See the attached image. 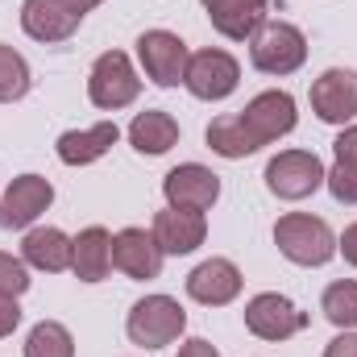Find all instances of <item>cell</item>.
Masks as SVG:
<instances>
[{"mask_svg": "<svg viewBox=\"0 0 357 357\" xmlns=\"http://www.w3.org/2000/svg\"><path fill=\"white\" fill-rule=\"evenodd\" d=\"M208 8V21L229 42H250L266 25L270 0H199Z\"/></svg>", "mask_w": 357, "mask_h": 357, "instance_id": "e0dca14e", "label": "cell"}, {"mask_svg": "<svg viewBox=\"0 0 357 357\" xmlns=\"http://www.w3.org/2000/svg\"><path fill=\"white\" fill-rule=\"evenodd\" d=\"M54 204V187L42 175H17L0 195V229H29Z\"/></svg>", "mask_w": 357, "mask_h": 357, "instance_id": "7c38bea8", "label": "cell"}, {"mask_svg": "<svg viewBox=\"0 0 357 357\" xmlns=\"http://www.w3.org/2000/svg\"><path fill=\"white\" fill-rule=\"evenodd\" d=\"M116 137H121L116 121H100V125H91V129H67V133L54 142V154H59V162H67V167H91V162H100V158L116 146Z\"/></svg>", "mask_w": 357, "mask_h": 357, "instance_id": "ac0fdd59", "label": "cell"}, {"mask_svg": "<svg viewBox=\"0 0 357 357\" xmlns=\"http://www.w3.org/2000/svg\"><path fill=\"white\" fill-rule=\"evenodd\" d=\"M324 187L333 191L337 204H357V167L354 162H333L324 171Z\"/></svg>", "mask_w": 357, "mask_h": 357, "instance_id": "484cf974", "label": "cell"}, {"mask_svg": "<svg viewBox=\"0 0 357 357\" xmlns=\"http://www.w3.org/2000/svg\"><path fill=\"white\" fill-rule=\"evenodd\" d=\"M79 4H84V8L91 13V8H96V4H104V0H79Z\"/></svg>", "mask_w": 357, "mask_h": 357, "instance_id": "d6a6232c", "label": "cell"}, {"mask_svg": "<svg viewBox=\"0 0 357 357\" xmlns=\"http://www.w3.org/2000/svg\"><path fill=\"white\" fill-rule=\"evenodd\" d=\"M312 112L324 125H354L357 121V71L349 67H328L312 84Z\"/></svg>", "mask_w": 357, "mask_h": 357, "instance_id": "8fae6325", "label": "cell"}, {"mask_svg": "<svg viewBox=\"0 0 357 357\" xmlns=\"http://www.w3.org/2000/svg\"><path fill=\"white\" fill-rule=\"evenodd\" d=\"M333 154H337V162H354L357 167V125H345V129L337 133Z\"/></svg>", "mask_w": 357, "mask_h": 357, "instance_id": "f1b7e54d", "label": "cell"}, {"mask_svg": "<svg viewBox=\"0 0 357 357\" xmlns=\"http://www.w3.org/2000/svg\"><path fill=\"white\" fill-rule=\"evenodd\" d=\"M142 91V79L129 63L125 50H104L96 63H91V75H88V96L96 108L104 112H116V108H129Z\"/></svg>", "mask_w": 357, "mask_h": 357, "instance_id": "277c9868", "label": "cell"}, {"mask_svg": "<svg viewBox=\"0 0 357 357\" xmlns=\"http://www.w3.org/2000/svg\"><path fill=\"white\" fill-rule=\"evenodd\" d=\"M274 245H278V254H282L287 262H295V266H324V262H333V254H337V237H333L328 220L307 216V212H287V216H278V225H274Z\"/></svg>", "mask_w": 357, "mask_h": 357, "instance_id": "6da1fadb", "label": "cell"}, {"mask_svg": "<svg viewBox=\"0 0 357 357\" xmlns=\"http://www.w3.org/2000/svg\"><path fill=\"white\" fill-rule=\"evenodd\" d=\"M84 17H88V8L79 0H25L21 4V29L42 46L75 38Z\"/></svg>", "mask_w": 357, "mask_h": 357, "instance_id": "52a82bcc", "label": "cell"}, {"mask_svg": "<svg viewBox=\"0 0 357 357\" xmlns=\"http://www.w3.org/2000/svg\"><path fill=\"white\" fill-rule=\"evenodd\" d=\"M178 357H220V349H216L212 341H204V337H191V341L178 349Z\"/></svg>", "mask_w": 357, "mask_h": 357, "instance_id": "1f68e13d", "label": "cell"}, {"mask_svg": "<svg viewBox=\"0 0 357 357\" xmlns=\"http://www.w3.org/2000/svg\"><path fill=\"white\" fill-rule=\"evenodd\" d=\"M112 270V233L88 225L79 237H71V274L79 282H104Z\"/></svg>", "mask_w": 357, "mask_h": 357, "instance_id": "d6986e66", "label": "cell"}, {"mask_svg": "<svg viewBox=\"0 0 357 357\" xmlns=\"http://www.w3.org/2000/svg\"><path fill=\"white\" fill-rule=\"evenodd\" d=\"M25 357H75V337L59 320H42L25 337Z\"/></svg>", "mask_w": 357, "mask_h": 357, "instance_id": "603a6c76", "label": "cell"}, {"mask_svg": "<svg viewBox=\"0 0 357 357\" xmlns=\"http://www.w3.org/2000/svg\"><path fill=\"white\" fill-rule=\"evenodd\" d=\"M154 241H158V250L162 254H171V258H187V254H195L199 245H204V237H208V216L204 212H191V208H162L158 216H154Z\"/></svg>", "mask_w": 357, "mask_h": 357, "instance_id": "4fadbf2b", "label": "cell"}, {"mask_svg": "<svg viewBox=\"0 0 357 357\" xmlns=\"http://www.w3.org/2000/svg\"><path fill=\"white\" fill-rule=\"evenodd\" d=\"M29 63L13 50V46H4L0 42V104H17V100H25L29 96Z\"/></svg>", "mask_w": 357, "mask_h": 357, "instance_id": "d4e9b609", "label": "cell"}, {"mask_svg": "<svg viewBox=\"0 0 357 357\" xmlns=\"http://www.w3.org/2000/svg\"><path fill=\"white\" fill-rule=\"evenodd\" d=\"M183 84H187V91L195 100H208V104L229 100L237 91V84H241V63L229 50H199V54H191Z\"/></svg>", "mask_w": 357, "mask_h": 357, "instance_id": "ba28073f", "label": "cell"}, {"mask_svg": "<svg viewBox=\"0 0 357 357\" xmlns=\"http://www.w3.org/2000/svg\"><path fill=\"white\" fill-rule=\"evenodd\" d=\"M137 59L146 67V75L158 84V88H178L187 79V63H191V50L187 42L171 33V29H146L137 38Z\"/></svg>", "mask_w": 357, "mask_h": 357, "instance_id": "8992f818", "label": "cell"}, {"mask_svg": "<svg viewBox=\"0 0 357 357\" xmlns=\"http://www.w3.org/2000/svg\"><path fill=\"white\" fill-rule=\"evenodd\" d=\"M162 195L171 208H191V212H208L220 199V175H212L199 162H183L162 178Z\"/></svg>", "mask_w": 357, "mask_h": 357, "instance_id": "5bb4252c", "label": "cell"}, {"mask_svg": "<svg viewBox=\"0 0 357 357\" xmlns=\"http://www.w3.org/2000/svg\"><path fill=\"white\" fill-rule=\"evenodd\" d=\"M21 262L42 270V274H63V270H71V237L54 225L29 229L21 241Z\"/></svg>", "mask_w": 357, "mask_h": 357, "instance_id": "ffe728a7", "label": "cell"}, {"mask_svg": "<svg viewBox=\"0 0 357 357\" xmlns=\"http://www.w3.org/2000/svg\"><path fill=\"white\" fill-rule=\"evenodd\" d=\"M17 324H21L17 295H4V291H0V341H4V337H13V333H17Z\"/></svg>", "mask_w": 357, "mask_h": 357, "instance_id": "83f0119b", "label": "cell"}, {"mask_svg": "<svg viewBox=\"0 0 357 357\" xmlns=\"http://www.w3.org/2000/svg\"><path fill=\"white\" fill-rule=\"evenodd\" d=\"M187 295L204 307H225L241 295V270L229 258H208L187 274Z\"/></svg>", "mask_w": 357, "mask_h": 357, "instance_id": "2e32d148", "label": "cell"}, {"mask_svg": "<svg viewBox=\"0 0 357 357\" xmlns=\"http://www.w3.org/2000/svg\"><path fill=\"white\" fill-rule=\"evenodd\" d=\"M187 328V312L178 307V299L171 295H146L129 307V320H125V333L133 345L142 349H167L175 345Z\"/></svg>", "mask_w": 357, "mask_h": 357, "instance_id": "7a4b0ae2", "label": "cell"}, {"mask_svg": "<svg viewBox=\"0 0 357 357\" xmlns=\"http://www.w3.org/2000/svg\"><path fill=\"white\" fill-rule=\"evenodd\" d=\"M241 121H245V129L254 133V142L258 146H270V142H278V137H287L291 129H295V121H299V112H295V96L291 91H258L245 108H241Z\"/></svg>", "mask_w": 357, "mask_h": 357, "instance_id": "30bf717a", "label": "cell"}, {"mask_svg": "<svg viewBox=\"0 0 357 357\" xmlns=\"http://www.w3.org/2000/svg\"><path fill=\"white\" fill-rule=\"evenodd\" d=\"M0 291L17 295V299L29 291V266L21 258H13V254H0Z\"/></svg>", "mask_w": 357, "mask_h": 357, "instance_id": "4316f807", "label": "cell"}, {"mask_svg": "<svg viewBox=\"0 0 357 357\" xmlns=\"http://www.w3.org/2000/svg\"><path fill=\"white\" fill-rule=\"evenodd\" d=\"M303 59H307V38L291 21H266L250 38V63L262 75H291L303 67Z\"/></svg>", "mask_w": 357, "mask_h": 357, "instance_id": "3957f363", "label": "cell"}, {"mask_svg": "<svg viewBox=\"0 0 357 357\" xmlns=\"http://www.w3.org/2000/svg\"><path fill=\"white\" fill-rule=\"evenodd\" d=\"M320 312H324V320L337 324L341 333L357 328V282L354 278L333 282V287L324 291V299H320Z\"/></svg>", "mask_w": 357, "mask_h": 357, "instance_id": "cb8c5ba5", "label": "cell"}, {"mask_svg": "<svg viewBox=\"0 0 357 357\" xmlns=\"http://www.w3.org/2000/svg\"><path fill=\"white\" fill-rule=\"evenodd\" d=\"M245 328L258 341H287V337H295V333L307 328V312H299L278 291H262V295H254L245 303Z\"/></svg>", "mask_w": 357, "mask_h": 357, "instance_id": "9c48e42d", "label": "cell"}, {"mask_svg": "<svg viewBox=\"0 0 357 357\" xmlns=\"http://www.w3.org/2000/svg\"><path fill=\"white\" fill-rule=\"evenodd\" d=\"M324 357H357V328L341 333V337H333V341L324 345Z\"/></svg>", "mask_w": 357, "mask_h": 357, "instance_id": "f546056e", "label": "cell"}, {"mask_svg": "<svg viewBox=\"0 0 357 357\" xmlns=\"http://www.w3.org/2000/svg\"><path fill=\"white\" fill-rule=\"evenodd\" d=\"M162 250L154 241V233L146 229H121L112 233V266L121 270L125 278H137V282H150L162 274Z\"/></svg>", "mask_w": 357, "mask_h": 357, "instance_id": "9a60e30c", "label": "cell"}, {"mask_svg": "<svg viewBox=\"0 0 357 357\" xmlns=\"http://www.w3.org/2000/svg\"><path fill=\"white\" fill-rule=\"evenodd\" d=\"M129 146L137 154H167L171 146H178V121L162 108H150V112H137L133 125H129Z\"/></svg>", "mask_w": 357, "mask_h": 357, "instance_id": "44dd1931", "label": "cell"}, {"mask_svg": "<svg viewBox=\"0 0 357 357\" xmlns=\"http://www.w3.org/2000/svg\"><path fill=\"white\" fill-rule=\"evenodd\" d=\"M266 187L278 199H307L324 187V162L312 150H282L266 162Z\"/></svg>", "mask_w": 357, "mask_h": 357, "instance_id": "5b68a950", "label": "cell"}, {"mask_svg": "<svg viewBox=\"0 0 357 357\" xmlns=\"http://www.w3.org/2000/svg\"><path fill=\"white\" fill-rule=\"evenodd\" d=\"M337 254H345V262H349V266H357V220L345 229V233H341V237H337Z\"/></svg>", "mask_w": 357, "mask_h": 357, "instance_id": "4dcf8cb0", "label": "cell"}, {"mask_svg": "<svg viewBox=\"0 0 357 357\" xmlns=\"http://www.w3.org/2000/svg\"><path fill=\"white\" fill-rule=\"evenodd\" d=\"M208 150H212V154H220V158H229V162H237V158L258 154L262 146H258V142H254V133L245 129L241 112H229V116H216V121L208 125Z\"/></svg>", "mask_w": 357, "mask_h": 357, "instance_id": "7402d4cb", "label": "cell"}]
</instances>
